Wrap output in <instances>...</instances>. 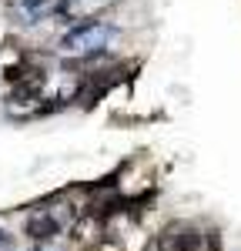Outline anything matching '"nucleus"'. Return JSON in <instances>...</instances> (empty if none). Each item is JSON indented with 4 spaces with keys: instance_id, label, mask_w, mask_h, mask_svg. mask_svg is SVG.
I'll use <instances>...</instances> for the list:
<instances>
[{
    "instance_id": "obj_6",
    "label": "nucleus",
    "mask_w": 241,
    "mask_h": 251,
    "mask_svg": "<svg viewBox=\"0 0 241 251\" xmlns=\"http://www.w3.org/2000/svg\"><path fill=\"white\" fill-rule=\"evenodd\" d=\"M30 251H50V248H47V245H37V248H30Z\"/></svg>"
},
{
    "instance_id": "obj_5",
    "label": "nucleus",
    "mask_w": 241,
    "mask_h": 251,
    "mask_svg": "<svg viewBox=\"0 0 241 251\" xmlns=\"http://www.w3.org/2000/svg\"><path fill=\"white\" fill-rule=\"evenodd\" d=\"M10 248V238H7V231H0V251Z\"/></svg>"
},
{
    "instance_id": "obj_2",
    "label": "nucleus",
    "mask_w": 241,
    "mask_h": 251,
    "mask_svg": "<svg viewBox=\"0 0 241 251\" xmlns=\"http://www.w3.org/2000/svg\"><path fill=\"white\" fill-rule=\"evenodd\" d=\"M14 10H17V17H24V24H40V20L64 14L67 0H17Z\"/></svg>"
},
{
    "instance_id": "obj_1",
    "label": "nucleus",
    "mask_w": 241,
    "mask_h": 251,
    "mask_svg": "<svg viewBox=\"0 0 241 251\" xmlns=\"http://www.w3.org/2000/svg\"><path fill=\"white\" fill-rule=\"evenodd\" d=\"M114 37V27L111 24H100V20H91V24H80L74 30H67L64 40H60V47H64V54H71V57H94L100 54L107 44Z\"/></svg>"
},
{
    "instance_id": "obj_4",
    "label": "nucleus",
    "mask_w": 241,
    "mask_h": 251,
    "mask_svg": "<svg viewBox=\"0 0 241 251\" xmlns=\"http://www.w3.org/2000/svg\"><path fill=\"white\" fill-rule=\"evenodd\" d=\"M201 248V234L194 228H174L161 238V251H198Z\"/></svg>"
},
{
    "instance_id": "obj_3",
    "label": "nucleus",
    "mask_w": 241,
    "mask_h": 251,
    "mask_svg": "<svg viewBox=\"0 0 241 251\" xmlns=\"http://www.w3.org/2000/svg\"><path fill=\"white\" fill-rule=\"evenodd\" d=\"M60 228H64V221L57 218V211H50V208H40V211L30 214V221H27V234L34 238V241H50V238H57Z\"/></svg>"
}]
</instances>
